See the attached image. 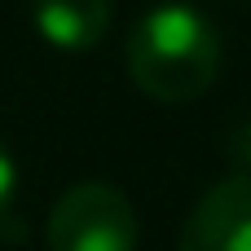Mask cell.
I'll use <instances>...</instances> for the list:
<instances>
[{
    "mask_svg": "<svg viewBox=\"0 0 251 251\" xmlns=\"http://www.w3.org/2000/svg\"><path fill=\"white\" fill-rule=\"evenodd\" d=\"M128 71L154 101H194L221 71L216 26L194 4H154L128 35Z\"/></svg>",
    "mask_w": 251,
    "mask_h": 251,
    "instance_id": "obj_1",
    "label": "cell"
},
{
    "mask_svg": "<svg viewBox=\"0 0 251 251\" xmlns=\"http://www.w3.org/2000/svg\"><path fill=\"white\" fill-rule=\"evenodd\" d=\"M49 251H137L132 203L101 181L71 185L49 212Z\"/></svg>",
    "mask_w": 251,
    "mask_h": 251,
    "instance_id": "obj_2",
    "label": "cell"
},
{
    "mask_svg": "<svg viewBox=\"0 0 251 251\" xmlns=\"http://www.w3.org/2000/svg\"><path fill=\"white\" fill-rule=\"evenodd\" d=\"M176 251H251V176L212 185L181 225Z\"/></svg>",
    "mask_w": 251,
    "mask_h": 251,
    "instance_id": "obj_3",
    "label": "cell"
},
{
    "mask_svg": "<svg viewBox=\"0 0 251 251\" xmlns=\"http://www.w3.org/2000/svg\"><path fill=\"white\" fill-rule=\"evenodd\" d=\"M31 22L53 49L84 53L106 35L110 0H31Z\"/></svg>",
    "mask_w": 251,
    "mask_h": 251,
    "instance_id": "obj_4",
    "label": "cell"
},
{
    "mask_svg": "<svg viewBox=\"0 0 251 251\" xmlns=\"http://www.w3.org/2000/svg\"><path fill=\"white\" fill-rule=\"evenodd\" d=\"M13 185H18V172H13L9 150L0 146V216H4V212H9V203H13Z\"/></svg>",
    "mask_w": 251,
    "mask_h": 251,
    "instance_id": "obj_5",
    "label": "cell"
},
{
    "mask_svg": "<svg viewBox=\"0 0 251 251\" xmlns=\"http://www.w3.org/2000/svg\"><path fill=\"white\" fill-rule=\"evenodd\" d=\"M238 159H243V163H251V124L238 132Z\"/></svg>",
    "mask_w": 251,
    "mask_h": 251,
    "instance_id": "obj_6",
    "label": "cell"
}]
</instances>
